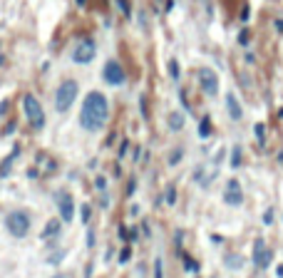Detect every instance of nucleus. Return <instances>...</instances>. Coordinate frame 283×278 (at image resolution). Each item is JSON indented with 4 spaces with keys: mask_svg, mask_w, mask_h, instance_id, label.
<instances>
[{
    "mask_svg": "<svg viewBox=\"0 0 283 278\" xmlns=\"http://www.w3.org/2000/svg\"><path fill=\"white\" fill-rule=\"evenodd\" d=\"M107 117H110L107 97H104L102 92H97V90H92V92L85 97L82 110H80V124H82V129H87V132H97L99 127H104Z\"/></svg>",
    "mask_w": 283,
    "mask_h": 278,
    "instance_id": "nucleus-1",
    "label": "nucleus"
},
{
    "mask_svg": "<svg viewBox=\"0 0 283 278\" xmlns=\"http://www.w3.org/2000/svg\"><path fill=\"white\" fill-rule=\"evenodd\" d=\"M77 90H80V85L75 80H65L57 87V92H55V110L57 112H67L75 105V99H77Z\"/></svg>",
    "mask_w": 283,
    "mask_h": 278,
    "instance_id": "nucleus-2",
    "label": "nucleus"
},
{
    "mask_svg": "<svg viewBox=\"0 0 283 278\" xmlns=\"http://www.w3.org/2000/svg\"><path fill=\"white\" fill-rule=\"evenodd\" d=\"M23 107H25L27 119H30V124H32L35 129H43V127H45V112H43V107H40L38 97H35V94H25L23 97Z\"/></svg>",
    "mask_w": 283,
    "mask_h": 278,
    "instance_id": "nucleus-3",
    "label": "nucleus"
},
{
    "mask_svg": "<svg viewBox=\"0 0 283 278\" xmlns=\"http://www.w3.org/2000/svg\"><path fill=\"white\" fill-rule=\"evenodd\" d=\"M5 226H8V231L13 233V236L23 238L30 231V216L25 211H10L8 219H5Z\"/></svg>",
    "mask_w": 283,
    "mask_h": 278,
    "instance_id": "nucleus-4",
    "label": "nucleus"
},
{
    "mask_svg": "<svg viewBox=\"0 0 283 278\" xmlns=\"http://www.w3.org/2000/svg\"><path fill=\"white\" fill-rule=\"evenodd\" d=\"M94 55H97V45H94L92 40H80V43L75 45L72 60H75L77 65H87V62L94 60Z\"/></svg>",
    "mask_w": 283,
    "mask_h": 278,
    "instance_id": "nucleus-5",
    "label": "nucleus"
},
{
    "mask_svg": "<svg viewBox=\"0 0 283 278\" xmlns=\"http://www.w3.org/2000/svg\"><path fill=\"white\" fill-rule=\"evenodd\" d=\"M55 204H57V211H60V219L62 221H72V216H75V199H72L70 191H57L55 194Z\"/></svg>",
    "mask_w": 283,
    "mask_h": 278,
    "instance_id": "nucleus-6",
    "label": "nucleus"
},
{
    "mask_svg": "<svg viewBox=\"0 0 283 278\" xmlns=\"http://www.w3.org/2000/svg\"><path fill=\"white\" fill-rule=\"evenodd\" d=\"M104 80H107V85H112V87H119V85H124V80H127V75H124V70L119 62L115 60H110L107 65H104Z\"/></svg>",
    "mask_w": 283,
    "mask_h": 278,
    "instance_id": "nucleus-7",
    "label": "nucleus"
},
{
    "mask_svg": "<svg viewBox=\"0 0 283 278\" xmlns=\"http://www.w3.org/2000/svg\"><path fill=\"white\" fill-rule=\"evenodd\" d=\"M199 82H201V90L214 97V94L219 92V77H216V72L209 67H201L199 70Z\"/></svg>",
    "mask_w": 283,
    "mask_h": 278,
    "instance_id": "nucleus-8",
    "label": "nucleus"
},
{
    "mask_svg": "<svg viewBox=\"0 0 283 278\" xmlns=\"http://www.w3.org/2000/svg\"><path fill=\"white\" fill-rule=\"evenodd\" d=\"M224 201H226L229 206H241V204H243V191H241V184H238L236 179H229V182H226Z\"/></svg>",
    "mask_w": 283,
    "mask_h": 278,
    "instance_id": "nucleus-9",
    "label": "nucleus"
},
{
    "mask_svg": "<svg viewBox=\"0 0 283 278\" xmlns=\"http://www.w3.org/2000/svg\"><path fill=\"white\" fill-rule=\"evenodd\" d=\"M271 258H273V251L266 249V244L259 238V241L254 244V263H256L259 268H266V266H271Z\"/></svg>",
    "mask_w": 283,
    "mask_h": 278,
    "instance_id": "nucleus-10",
    "label": "nucleus"
},
{
    "mask_svg": "<svg viewBox=\"0 0 283 278\" xmlns=\"http://www.w3.org/2000/svg\"><path fill=\"white\" fill-rule=\"evenodd\" d=\"M226 110H229V117H231V119H241V117H243V110H241L238 97H236L234 92L226 94Z\"/></svg>",
    "mask_w": 283,
    "mask_h": 278,
    "instance_id": "nucleus-11",
    "label": "nucleus"
},
{
    "mask_svg": "<svg viewBox=\"0 0 283 278\" xmlns=\"http://www.w3.org/2000/svg\"><path fill=\"white\" fill-rule=\"evenodd\" d=\"M182 127H184V115H182V112H171V115H169V129L179 132Z\"/></svg>",
    "mask_w": 283,
    "mask_h": 278,
    "instance_id": "nucleus-12",
    "label": "nucleus"
},
{
    "mask_svg": "<svg viewBox=\"0 0 283 278\" xmlns=\"http://www.w3.org/2000/svg\"><path fill=\"white\" fill-rule=\"evenodd\" d=\"M55 233H60V221H57V219H50L47 226L43 229V238H50V236H55Z\"/></svg>",
    "mask_w": 283,
    "mask_h": 278,
    "instance_id": "nucleus-13",
    "label": "nucleus"
},
{
    "mask_svg": "<svg viewBox=\"0 0 283 278\" xmlns=\"http://www.w3.org/2000/svg\"><path fill=\"white\" fill-rule=\"evenodd\" d=\"M209 134H211V119L204 117L201 124H199V137H209Z\"/></svg>",
    "mask_w": 283,
    "mask_h": 278,
    "instance_id": "nucleus-14",
    "label": "nucleus"
},
{
    "mask_svg": "<svg viewBox=\"0 0 283 278\" xmlns=\"http://www.w3.org/2000/svg\"><path fill=\"white\" fill-rule=\"evenodd\" d=\"M231 166L234 169L241 166V147H234V152H231Z\"/></svg>",
    "mask_w": 283,
    "mask_h": 278,
    "instance_id": "nucleus-15",
    "label": "nucleus"
},
{
    "mask_svg": "<svg viewBox=\"0 0 283 278\" xmlns=\"http://www.w3.org/2000/svg\"><path fill=\"white\" fill-rule=\"evenodd\" d=\"M226 266L229 268H238L241 266V256H226Z\"/></svg>",
    "mask_w": 283,
    "mask_h": 278,
    "instance_id": "nucleus-16",
    "label": "nucleus"
},
{
    "mask_svg": "<svg viewBox=\"0 0 283 278\" xmlns=\"http://www.w3.org/2000/svg\"><path fill=\"white\" fill-rule=\"evenodd\" d=\"M169 72H171V77H174V80L179 77V62H176V60H171V62H169Z\"/></svg>",
    "mask_w": 283,
    "mask_h": 278,
    "instance_id": "nucleus-17",
    "label": "nucleus"
},
{
    "mask_svg": "<svg viewBox=\"0 0 283 278\" xmlns=\"http://www.w3.org/2000/svg\"><path fill=\"white\" fill-rule=\"evenodd\" d=\"M176 201V191H174V186H169L166 189V204H174Z\"/></svg>",
    "mask_w": 283,
    "mask_h": 278,
    "instance_id": "nucleus-18",
    "label": "nucleus"
},
{
    "mask_svg": "<svg viewBox=\"0 0 283 278\" xmlns=\"http://www.w3.org/2000/svg\"><path fill=\"white\" fill-rule=\"evenodd\" d=\"M154 278H164L162 276V258H157V261H154Z\"/></svg>",
    "mask_w": 283,
    "mask_h": 278,
    "instance_id": "nucleus-19",
    "label": "nucleus"
},
{
    "mask_svg": "<svg viewBox=\"0 0 283 278\" xmlns=\"http://www.w3.org/2000/svg\"><path fill=\"white\" fill-rule=\"evenodd\" d=\"M129 254H132L129 249H122V254H119V263H127V261H129Z\"/></svg>",
    "mask_w": 283,
    "mask_h": 278,
    "instance_id": "nucleus-20",
    "label": "nucleus"
},
{
    "mask_svg": "<svg viewBox=\"0 0 283 278\" xmlns=\"http://www.w3.org/2000/svg\"><path fill=\"white\" fill-rule=\"evenodd\" d=\"M184 266H187L189 271H199V266H196V263H194L191 258H187V256H184Z\"/></svg>",
    "mask_w": 283,
    "mask_h": 278,
    "instance_id": "nucleus-21",
    "label": "nucleus"
},
{
    "mask_svg": "<svg viewBox=\"0 0 283 278\" xmlns=\"http://www.w3.org/2000/svg\"><path fill=\"white\" fill-rule=\"evenodd\" d=\"M271 221H273V211H271V208H268V211H266V214H263V224H266V226H268V224H271Z\"/></svg>",
    "mask_w": 283,
    "mask_h": 278,
    "instance_id": "nucleus-22",
    "label": "nucleus"
},
{
    "mask_svg": "<svg viewBox=\"0 0 283 278\" xmlns=\"http://www.w3.org/2000/svg\"><path fill=\"white\" fill-rule=\"evenodd\" d=\"M117 3H119V8H122V13L129 15V3H127V0H117Z\"/></svg>",
    "mask_w": 283,
    "mask_h": 278,
    "instance_id": "nucleus-23",
    "label": "nucleus"
},
{
    "mask_svg": "<svg viewBox=\"0 0 283 278\" xmlns=\"http://www.w3.org/2000/svg\"><path fill=\"white\" fill-rule=\"evenodd\" d=\"M82 221H90V206L87 204L82 206Z\"/></svg>",
    "mask_w": 283,
    "mask_h": 278,
    "instance_id": "nucleus-24",
    "label": "nucleus"
},
{
    "mask_svg": "<svg viewBox=\"0 0 283 278\" xmlns=\"http://www.w3.org/2000/svg\"><path fill=\"white\" fill-rule=\"evenodd\" d=\"M94 184H97V189H104L107 182H104V177H97V182H94Z\"/></svg>",
    "mask_w": 283,
    "mask_h": 278,
    "instance_id": "nucleus-25",
    "label": "nucleus"
},
{
    "mask_svg": "<svg viewBox=\"0 0 283 278\" xmlns=\"http://www.w3.org/2000/svg\"><path fill=\"white\" fill-rule=\"evenodd\" d=\"M256 137L263 142V124H256Z\"/></svg>",
    "mask_w": 283,
    "mask_h": 278,
    "instance_id": "nucleus-26",
    "label": "nucleus"
},
{
    "mask_svg": "<svg viewBox=\"0 0 283 278\" xmlns=\"http://www.w3.org/2000/svg\"><path fill=\"white\" fill-rule=\"evenodd\" d=\"M179 157H182V152H174V154H171V159H169V162H171V164H176V162H179Z\"/></svg>",
    "mask_w": 283,
    "mask_h": 278,
    "instance_id": "nucleus-27",
    "label": "nucleus"
},
{
    "mask_svg": "<svg viewBox=\"0 0 283 278\" xmlns=\"http://www.w3.org/2000/svg\"><path fill=\"white\" fill-rule=\"evenodd\" d=\"M77 3H80V5H85V0H77Z\"/></svg>",
    "mask_w": 283,
    "mask_h": 278,
    "instance_id": "nucleus-28",
    "label": "nucleus"
},
{
    "mask_svg": "<svg viewBox=\"0 0 283 278\" xmlns=\"http://www.w3.org/2000/svg\"><path fill=\"white\" fill-rule=\"evenodd\" d=\"M55 278H62V276H55Z\"/></svg>",
    "mask_w": 283,
    "mask_h": 278,
    "instance_id": "nucleus-29",
    "label": "nucleus"
}]
</instances>
